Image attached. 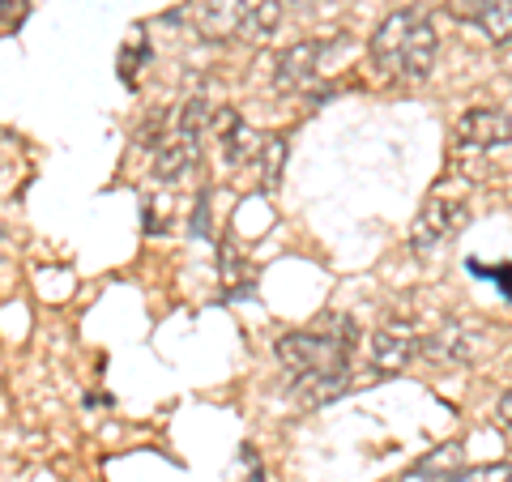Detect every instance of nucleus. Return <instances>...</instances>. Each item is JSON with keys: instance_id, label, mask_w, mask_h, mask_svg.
<instances>
[{"instance_id": "7ed1b4c3", "label": "nucleus", "mask_w": 512, "mask_h": 482, "mask_svg": "<svg viewBox=\"0 0 512 482\" xmlns=\"http://www.w3.org/2000/svg\"><path fill=\"white\" fill-rule=\"evenodd\" d=\"M210 99H188L167 124V137L154 150V175L163 184H180L184 175L201 167V150H205V128H210Z\"/></svg>"}, {"instance_id": "f03ea898", "label": "nucleus", "mask_w": 512, "mask_h": 482, "mask_svg": "<svg viewBox=\"0 0 512 482\" xmlns=\"http://www.w3.org/2000/svg\"><path fill=\"white\" fill-rule=\"evenodd\" d=\"M367 52H372L376 73L397 77V82H423L436 69V52H440L436 22L423 9H397L376 26Z\"/></svg>"}, {"instance_id": "a211bd4d", "label": "nucleus", "mask_w": 512, "mask_h": 482, "mask_svg": "<svg viewBox=\"0 0 512 482\" xmlns=\"http://www.w3.org/2000/svg\"><path fill=\"white\" fill-rule=\"evenodd\" d=\"M453 482H508V461H491V465H474V470H461Z\"/></svg>"}, {"instance_id": "aec40b11", "label": "nucleus", "mask_w": 512, "mask_h": 482, "mask_svg": "<svg viewBox=\"0 0 512 482\" xmlns=\"http://www.w3.org/2000/svg\"><path fill=\"white\" fill-rule=\"evenodd\" d=\"M188 231L197 239L210 235V192H201V197H197V210H192V227Z\"/></svg>"}, {"instance_id": "ddd939ff", "label": "nucleus", "mask_w": 512, "mask_h": 482, "mask_svg": "<svg viewBox=\"0 0 512 482\" xmlns=\"http://www.w3.org/2000/svg\"><path fill=\"white\" fill-rule=\"evenodd\" d=\"M282 167H286V137H278V133L261 137V146H256V154H252V171L261 175L256 184H261L265 197H274V192H278Z\"/></svg>"}, {"instance_id": "6ab92c4d", "label": "nucleus", "mask_w": 512, "mask_h": 482, "mask_svg": "<svg viewBox=\"0 0 512 482\" xmlns=\"http://www.w3.org/2000/svg\"><path fill=\"white\" fill-rule=\"evenodd\" d=\"M491 5H495V0H448V9H453L461 22H478Z\"/></svg>"}, {"instance_id": "4be33fe9", "label": "nucleus", "mask_w": 512, "mask_h": 482, "mask_svg": "<svg viewBox=\"0 0 512 482\" xmlns=\"http://www.w3.org/2000/svg\"><path fill=\"white\" fill-rule=\"evenodd\" d=\"M282 5H303V9H308V5H316V0H282Z\"/></svg>"}, {"instance_id": "9b49d317", "label": "nucleus", "mask_w": 512, "mask_h": 482, "mask_svg": "<svg viewBox=\"0 0 512 482\" xmlns=\"http://www.w3.org/2000/svg\"><path fill=\"white\" fill-rule=\"evenodd\" d=\"M235 26L248 43L269 39L282 26V0H235Z\"/></svg>"}, {"instance_id": "4468645a", "label": "nucleus", "mask_w": 512, "mask_h": 482, "mask_svg": "<svg viewBox=\"0 0 512 482\" xmlns=\"http://www.w3.org/2000/svg\"><path fill=\"white\" fill-rule=\"evenodd\" d=\"M146 60H150V43L141 39V30H133V39L120 47V77H124V86H137V73L146 69Z\"/></svg>"}, {"instance_id": "20e7f679", "label": "nucleus", "mask_w": 512, "mask_h": 482, "mask_svg": "<svg viewBox=\"0 0 512 482\" xmlns=\"http://www.w3.org/2000/svg\"><path fill=\"white\" fill-rule=\"evenodd\" d=\"M329 47L333 43H325V39H303V43H291L286 52H278V60H274L278 94H316L320 77H325Z\"/></svg>"}, {"instance_id": "f8f14e48", "label": "nucleus", "mask_w": 512, "mask_h": 482, "mask_svg": "<svg viewBox=\"0 0 512 482\" xmlns=\"http://www.w3.org/2000/svg\"><path fill=\"white\" fill-rule=\"evenodd\" d=\"M218 269H222V299L227 303L256 295V269L248 265V256L239 252L231 239H222V248H218Z\"/></svg>"}, {"instance_id": "0eeeda50", "label": "nucleus", "mask_w": 512, "mask_h": 482, "mask_svg": "<svg viewBox=\"0 0 512 482\" xmlns=\"http://www.w3.org/2000/svg\"><path fill=\"white\" fill-rule=\"evenodd\" d=\"M367 359H372V372L376 376H397L419 359V333L402 320H389L372 333V346H367Z\"/></svg>"}, {"instance_id": "2eb2a0df", "label": "nucleus", "mask_w": 512, "mask_h": 482, "mask_svg": "<svg viewBox=\"0 0 512 482\" xmlns=\"http://www.w3.org/2000/svg\"><path fill=\"white\" fill-rule=\"evenodd\" d=\"M478 22L487 26V35H491L495 43L508 47V35H512V0H495V5H491Z\"/></svg>"}, {"instance_id": "dca6fc26", "label": "nucleus", "mask_w": 512, "mask_h": 482, "mask_svg": "<svg viewBox=\"0 0 512 482\" xmlns=\"http://www.w3.org/2000/svg\"><path fill=\"white\" fill-rule=\"evenodd\" d=\"M231 482H265V465H261V457H256V448H252V444L239 448L235 470H231Z\"/></svg>"}, {"instance_id": "412c9836", "label": "nucleus", "mask_w": 512, "mask_h": 482, "mask_svg": "<svg viewBox=\"0 0 512 482\" xmlns=\"http://www.w3.org/2000/svg\"><path fill=\"white\" fill-rule=\"evenodd\" d=\"M22 13H26V0H0V26L18 22Z\"/></svg>"}, {"instance_id": "423d86ee", "label": "nucleus", "mask_w": 512, "mask_h": 482, "mask_svg": "<svg viewBox=\"0 0 512 482\" xmlns=\"http://www.w3.org/2000/svg\"><path fill=\"white\" fill-rule=\"evenodd\" d=\"M461 227H466V197H448V192H431L427 205L419 210L410 227V248L414 252H436L440 244H448Z\"/></svg>"}, {"instance_id": "39448f33", "label": "nucleus", "mask_w": 512, "mask_h": 482, "mask_svg": "<svg viewBox=\"0 0 512 482\" xmlns=\"http://www.w3.org/2000/svg\"><path fill=\"white\" fill-rule=\"evenodd\" d=\"M491 350V333L478 329V325H461V320H448L436 333L419 337V355L427 363H444V367H457V363H478Z\"/></svg>"}, {"instance_id": "9d476101", "label": "nucleus", "mask_w": 512, "mask_h": 482, "mask_svg": "<svg viewBox=\"0 0 512 482\" xmlns=\"http://www.w3.org/2000/svg\"><path fill=\"white\" fill-rule=\"evenodd\" d=\"M461 470H466V448H461L457 440H448L440 448H431L427 457L414 461L397 482H453Z\"/></svg>"}, {"instance_id": "6e6552de", "label": "nucleus", "mask_w": 512, "mask_h": 482, "mask_svg": "<svg viewBox=\"0 0 512 482\" xmlns=\"http://www.w3.org/2000/svg\"><path fill=\"white\" fill-rule=\"evenodd\" d=\"M205 133H214V141H218V150H222V163H227L231 171H239V167H248L252 163V154H256V146H261V137L248 128V120L239 116L235 107H214L210 111V128Z\"/></svg>"}, {"instance_id": "f3484780", "label": "nucleus", "mask_w": 512, "mask_h": 482, "mask_svg": "<svg viewBox=\"0 0 512 482\" xmlns=\"http://www.w3.org/2000/svg\"><path fill=\"white\" fill-rule=\"evenodd\" d=\"M167 124H171V111H154V116H150L146 124H141L137 141H141V146H146V150L154 154V150H158V141L167 137Z\"/></svg>"}, {"instance_id": "1a4fd4ad", "label": "nucleus", "mask_w": 512, "mask_h": 482, "mask_svg": "<svg viewBox=\"0 0 512 482\" xmlns=\"http://www.w3.org/2000/svg\"><path fill=\"white\" fill-rule=\"evenodd\" d=\"M508 107H470L457 120V146L461 150H504L508 146Z\"/></svg>"}, {"instance_id": "f257e3e1", "label": "nucleus", "mask_w": 512, "mask_h": 482, "mask_svg": "<svg viewBox=\"0 0 512 482\" xmlns=\"http://www.w3.org/2000/svg\"><path fill=\"white\" fill-rule=\"evenodd\" d=\"M355 346H359V325L346 312H329L308 329H291L278 337L274 355L299 406L316 410L325 401H338L350 389V380H355V372H350Z\"/></svg>"}]
</instances>
